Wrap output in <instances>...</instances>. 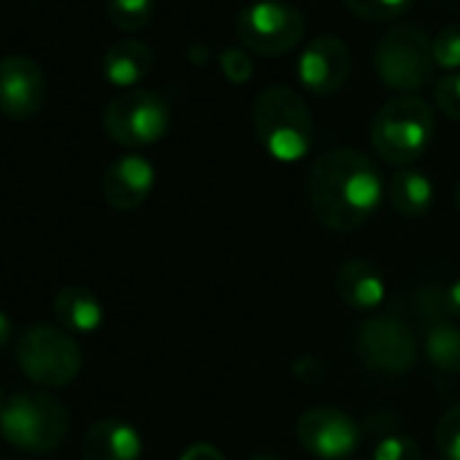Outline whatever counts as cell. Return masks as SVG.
Instances as JSON below:
<instances>
[{"label":"cell","mask_w":460,"mask_h":460,"mask_svg":"<svg viewBox=\"0 0 460 460\" xmlns=\"http://www.w3.org/2000/svg\"><path fill=\"white\" fill-rule=\"evenodd\" d=\"M385 184L379 168L358 149H331L309 171V203L320 225L347 234L379 208Z\"/></svg>","instance_id":"6da1fadb"},{"label":"cell","mask_w":460,"mask_h":460,"mask_svg":"<svg viewBox=\"0 0 460 460\" xmlns=\"http://www.w3.org/2000/svg\"><path fill=\"white\" fill-rule=\"evenodd\" d=\"M252 122L263 149L282 163L301 160L314 138V119L306 101L290 87H269L258 95Z\"/></svg>","instance_id":"7a4b0ae2"},{"label":"cell","mask_w":460,"mask_h":460,"mask_svg":"<svg viewBox=\"0 0 460 460\" xmlns=\"http://www.w3.org/2000/svg\"><path fill=\"white\" fill-rule=\"evenodd\" d=\"M436 136V119L430 106L417 95H398L387 101L371 122V146L390 163L406 168L420 160Z\"/></svg>","instance_id":"3957f363"},{"label":"cell","mask_w":460,"mask_h":460,"mask_svg":"<svg viewBox=\"0 0 460 460\" xmlns=\"http://www.w3.org/2000/svg\"><path fill=\"white\" fill-rule=\"evenodd\" d=\"M68 409L49 393L22 390L0 411V436L25 452H52L68 436Z\"/></svg>","instance_id":"277c9868"},{"label":"cell","mask_w":460,"mask_h":460,"mask_svg":"<svg viewBox=\"0 0 460 460\" xmlns=\"http://www.w3.org/2000/svg\"><path fill=\"white\" fill-rule=\"evenodd\" d=\"M433 55L430 39L422 28L398 25L387 31L374 49V71L385 87L414 93L433 79Z\"/></svg>","instance_id":"5b68a950"},{"label":"cell","mask_w":460,"mask_h":460,"mask_svg":"<svg viewBox=\"0 0 460 460\" xmlns=\"http://www.w3.org/2000/svg\"><path fill=\"white\" fill-rule=\"evenodd\" d=\"M17 360L28 379L44 387H66L82 371L79 344L55 325H31L17 341Z\"/></svg>","instance_id":"8992f818"},{"label":"cell","mask_w":460,"mask_h":460,"mask_svg":"<svg viewBox=\"0 0 460 460\" xmlns=\"http://www.w3.org/2000/svg\"><path fill=\"white\" fill-rule=\"evenodd\" d=\"M355 352L360 363L376 376H403L417 363V336L395 314L363 320L355 333Z\"/></svg>","instance_id":"52a82bcc"},{"label":"cell","mask_w":460,"mask_h":460,"mask_svg":"<svg viewBox=\"0 0 460 460\" xmlns=\"http://www.w3.org/2000/svg\"><path fill=\"white\" fill-rule=\"evenodd\" d=\"M168 125V103L152 90H125L111 98L103 111V128L109 138L122 146H149L165 136Z\"/></svg>","instance_id":"ba28073f"},{"label":"cell","mask_w":460,"mask_h":460,"mask_svg":"<svg viewBox=\"0 0 460 460\" xmlns=\"http://www.w3.org/2000/svg\"><path fill=\"white\" fill-rule=\"evenodd\" d=\"M239 41L263 58H277L296 49L304 39V17L282 0H261L236 20Z\"/></svg>","instance_id":"9c48e42d"},{"label":"cell","mask_w":460,"mask_h":460,"mask_svg":"<svg viewBox=\"0 0 460 460\" xmlns=\"http://www.w3.org/2000/svg\"><path fill=\"white\" fill-rule=\"evenodd\" d=\"M298 444L317 460H344L360 444V425L336 406H312L296 425Z\"/></svg>","instance_id":"30bf717a"},{"label":"cell","mask_w":460,"mask_h":460,"mask_svg":"<svg viewBox=\"0 0 460 460\" xmlns=\"http://www.w3.org/2000/svg\"><path fill=\"white\" fill-rule=\"evenodd\" d=\"M47 98V79L36 60L12 55L0 60V114L28 119L41 111Z\"/></svg>","instance_id":"8fae6325"},{"label":"cell","mask_w":460,"mask_h":460,"mask_svg":"<svg viewBox=\"0 0 460 460\" xmlns=\"http://www.w3.org/2000/svg\"><path fill=\"white\" fill-rule=\"evenodd\" d=\"M352 71L349 47L336 36H317L298 58V79L314 95H331L344 87Z\"/></svg>","instance_id":"7c38bea8"},{"label":"cell","mask_w":460,"mask_h":460,"mask_svg":"<svg viewBox=\"0 0 460 460\" xmlns=\"http://www.w3.org/2000/svg\"><path fill=\"white\" fill-rule=\"evenodd\" d=\"M103 198L117 211H133L138 208L152 187H155V168L141 155H125L117 157L106 173H103Z\"/></svg>","instance_id":"4fadbf2b"},{"label":"cell","mask_w":460,"mask_h":460,"mask_svg":"<svg viewBox=\"0 0 460 460\" xmlns=\"http://www.w3.org/2000/svg\"><path fill=\"white\" fill-rule=\"evenodd\" d=\"M339 298L355 312H374L385 301V279L371 261L352 258L344 261L336 274Z\"/></svg>","instance_id":"5bb4252c"},{"label":"cell","mask_w":460,"mask_h":460,"mask_svg":"<svg viewBox=\"0 0 460 460\" xmlns=\"http://www.w3.org/2000/svg\"><path fill=\"white\" fill-rule=\"evenodd\" d=\"M82 455L84 460H138L141 436L133 425L109 417L84 433Z\"/></svg>","instance_id":"9a60e30c"},{"label":"cell","mask_w":460,"mask_h":460,"mask_svg":"<svg viewBox=\"0 0 460 460\" xmlns=\"http://www.w3.org/2000/svg\"><path fill=\"white\" fill-rule=\"evenodd\" d=\"M155 66V55L144 41L125 39L117 41L106 55H103V76L114 87H133L149 76Z\"/></svg>","instance_id":"2e32d148"},{"label":"cell","mask_w":460,"mask_h":460,"mask_svg":"<svg viewBox=\"0 0 460 460\" xmlns=\"http://www.w3.org/2000/svg\"><path fill=\"white\" fill-rule=\"evenodd\" d=\"M55 317L63 331L93 333L103 323V306L87 288L68 285L55 296Z\"/></svg>","instance_id":"e0dca14e"},{"label":"cell","mask_w":460,"mask_h":460,"mask_svg":"<svg viewBox=\"0 0 460 460\" xmlns=\"http://www.w3.org/2000/svg\"><path fill=\"white\" fill-rule=\"evenodd\" d=\"M387 198L401 217H420L433 200V184L422 171L401 168L387 184Z\"/></svg>","instance_id":"ac0fdd59"},{"label":"cell","mask_w":460,"mask_h":460,"mask_svg":"<svg viewBox=\"0 0 460 460\" xmlns=\"http://www.w3.org/2000/svg\"><path fill=\"white\" fill-rule=\"evenodd\" d=\"M425 358L447 376H460V328L447 320H433L425 328Z\"/></svg>","instance_id":"d6986e66"},{"label":"cell","mask_w":460,"mask_h":460,"mask_svg":"<svg viewBox=\"0 0 460 460\" xmlns=\"http://www.w3.org/2000/svg\"><path fill=\"white\" fill-rule=\"evenodd\" d=\"M374 441V460H420V444L403 433L393 420H374L368 422Z\"/></svg>","instance_id":"ffe728a7"},{"label":"cell","mask_w":460,"mask_h":460,"mask_svg":"<svg viewBox=\"0 0 460 460\" xmlns=\"http://www.w3.org/2000/svg\"><path fill=\"white\" fill-rule=\"evenodd\" d=\"M155 12V0H109L106 4V14L111 20V25H117L125 33H136L141 31Z\"/></svg>","instance_id":"44dd1931"},{"label":"cell","mask_w":460,"mask_h":460,"mask_svg":"<svg viewBox=\"0 0 460 460\" xmlns=\"http://www.w3.org/2000/svg\"><path fill=\"white\" fill-rule=\"evenodd\" d=\"M347 9L366 22H390L411 9L414 0H344Z\"/></svg>","instance_id":"7402d4cb"},{"label":"cell","mask_w":460,"mask_h":460,"mask_svg":"<svg viewBox=\"0 0 460 460\" xmlns=\"http://www.w3.org/2000/svg\"><path fill=\"white\" fill-rule=\"evenodd\" d=\"M436 447L444 460H460V403L441 414L436 425Z\"/></svg>","instance_id":"603a6c76"},{"label":"cell","mask_w":460,"mask_h":460,"mask_svg":"<svg viewBox=\"0 0 460 460\" xmlns=\"http://www.w3.org/2000/svg\"><path fill=\"white\" fill-rule=\"evenodd\" d=\"M430 55H433V63L444 71L460 68V28L455 25L441 28L436 39L430 41Z\"/></svg>","instance_id":"cb8c5ba5"},{"label":"cell","mask_w":460,"mask_h":460,"mask_svg":"<svg viewBox=\"0 0 460 460\" xmlns=\"http://www.w3.org/2000/svg\"><path fill=\"white\" fill-rule=\"evenodd\" d=\"M219 68L225 74L227 82H234V84H247L252 79V71H255V63L252 58L239 49V47H230L219 55Z\"/></svg>","instance_id":"d4e9b609"},{"label":"cell","mask_w":460,"mask_h":460,"mask_svg":"<svg viewBox=\"0 0 460 460\" xmlns=\"http://www.w3.org/2000/svg\"><path fill=\"white\" fill-rule=\"evenodd\" d=\"M433 98H436V106L449 119H457L460 122V71L441 76L436 82V87H433Z\"/></svg>","instance_id":"484cf974"},{"label":"cell","mask_w":460,"mask_h":460,"mask_svg":"<svg viewBox=\"0 0 460 460\" xmlns=\"http://www.w3.org/2000/svg\"><path fill=\"white\" fill-rule=\"evenodd\" d=\"M293 374H296L298 379H304V382H320V379H325V366H323L317 358L306 355V358H301V360L293 366Z\"/></svg>","instance_id":"4316f807"},{"label":"cell","mask_w":460,"mask_h":460,"mask_svg":"<svg viewBox=\"0 0 460 460\" xmlns=\"http://www.w3.org/2000/svg\"><path fill=\"white\" fill-rule=\"evenodd\" d=\"M441 312L447 317H457L460 320V279H455L449 288L441 290Z\"/></svg>","instance_id":"83f0119b"},{"label":"cell","mask_w":460,"mask_h":460,"mask_svg":"<svg viewBox=\"0 0 460 460\" xmlns=\"http://www.w3.org/2000/svg\"><path fill=\"white\" fill-rule=\"evenodd\" d=\"M179 460H225V455L211 444H192L190 449H184Z\"/></svg>","instance_id":"f1b7e54d"},{"label":"cell","mask_w":460,"mask_h":460,"mask_svg":"<svg viewBox=\"0 0 460 460\" xmlns=\"http://www.w3.org/2000/svg\"><path fill=\"white\" fill-rule=\"evenodd\" d=\"M9 341H12V320L9 314L0 312V349H6Z\"/></svg>","instance_id":"f546056e"},{"label":"cell","mask_w":460,"mask_h":460,"mask_svg":"<svg viewBox=\"0 0 460 460\" xmlns=\"http://www.w3.org/2000/svg\"><path fill=\"white\" fill-rule=\"evenodd\" d=\"M441 4L449 9V12H455V14H460V0H441Z\"/></svg>","instance_id":"4dcf8cb0"},{"label":"cell","mask_w":460,"mask_h":460,"mask_svg":"<svg viewBox=\"0 0 460 460\" xmlns=\"http://www.w3.org/2000/svg\"><path fill=\"white\" fill-rule=\"evenodd\" d=\"M250 460H279L277 455H255V457H250Z\"/></svg>","instance_id":"1f68e13d"},{"label":"cell","mask_w":460,"mask_h":460,"mask_svg":"<svg viewBox=\"0 0 460 460\" xmlns=\"http://www.w3.org/2000/svg\"><path fill=\"white\" fill-rule=\"evenodd\" d=\"M455 206H457V211H460V184H457V192H455Z\"/></svg>","instance_id":"d6a6232c"},{"label":"cell","mask_w":460,"mask_h":460,"mask_svg":"<svg viewBox=\"0 0 460 460\" xmlns=\"http://www.w3.org/2000/svg\"><path fill=\"white\" fill-rule=\"evenodd\" d=\"M4 406H6V398H4V390H0V411H4Z\"/></svg>","instance_id":"836d02e7"}]
</instances>
